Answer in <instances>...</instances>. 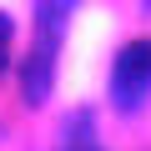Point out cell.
I'll list each match as a JSON object with an SVG mask.
<instances>
[{"label": "cell", "mask_w": 151, "mask_h": 151, "mask_svg": "<svg viewBox=\"0 0 151 151\" xmlns=\"http://www.w3.org/2000/svg\"><path fill=\"white\" fill-rule=\"evenodd\" d=\"M65 15L70 5H35V45L25 55V106H45L50 86H55V55H60V35H65Z\"/></svg>", "instance_id": "cell-1"}, {"label": "cell", "mask_w": 151, "mask_h": 151, "mask_svg": "<svg viewBox=\"0 0 151 151\" xmlns=\"http://www.w3.org/2000/svg\"><path fill=\"white\" fill-rule=\"evenodd\" d=\"M151 91V40H131L111 65V101L121 111H136Z\"/></svg>", "instance_id": "cell-2"}, {"label": "cell", "mask_w": 151, "mask_h": 151, "mask_svg": "<svg viewBox=\"0 0 151 151\" xmlns=\"http://www.w3.org/2000/svg\"><path fill=\"white\" fill-rule=\"evenodd\" d=\"M60 151H101V141H96V116H91V111H76V116L65 121Z\"/></svg>", "instance_id": "cell-3"}, {"label": "cell", "mask_w": 151, "mask_h": 151, "mask_svg": "<svg viewBox=\"0 0 151 151\" xmlns=\"http://www.w3.org/2000/svg\"><path fill=\"white\" fill-rule=\"evenodd\" d=\"M10 35H15V25H10L5 10H0V70H5V60H10Z\"/></svg>", "instance_id": "cell-4"}]
</instances>
